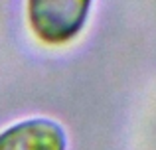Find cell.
I'll return each mask as SVG.
<instances>
[{
	"mask_svg": "<svg viewBox=\"0 0 156 150\" xmlns=\"http://www.w3.org/2000/svg\"><path fill=\"white\" fill-rule=\"evenodd\" d=\"M93 0H26L30 30L48 46H63L81 34Z\"/></svg>",
	"mask_w": 156,
	"mask_h": 150,
	"instance_id": "1",
	"label": "cell"
},
{
	"mask_svg": "<svg viewBox=\"0 0 156 150\" xmlns=\"http://www.w3.org/2000/svg\"><path fill=\"white\" fill-rule=\"evenodd\" d=\"M67 138L59 123L46 117L24 119L0 131V150H65Z\"/></svg>",
	"mask_w": 156,
	"mask_h": 150,
	"instance_id": "2",
	"label": "cell"
}]
</instances>
